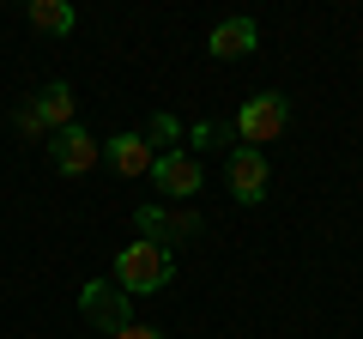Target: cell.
<instances>
[{
    "mask_svg": "<svg viewBox=\"0 0 363 339\" xmlns=\"http://www.w3.org/2000/svg\"><path fill=\"white\" fill-rule=\"evenodd\" d=\"M224 176H230V194L242 200V206H260V200H267V157H260L255 145H230Z\"/></svg>",
    "mask_w": 363,
    "mask_h": 339,
    "instance_id": "6",
    "label": "cell"
},
{
    "mask_svg": "<svg viewBox=\"0 0 363 339\" xmlns=\"http://www.w3.org/2000/svg\"><path fill=\"white\" fill-rule=\"evenodd\" d=\"M169 273H176L169 248H164V243H145V236L116 255V285L128 291V297H152V291H164Z\"/></svg>",
    "mask_w": 363,
    "mask_h": 339,
    "instance_id": "1",
    "label": "cell"
},
{
    "mask_svg": "<svg viewBox=\"0 0 363 339\" xmlns=\"http://www.w3.org/2000/svg\"><path fill=\"white\" fill-rule=\"evenodd\" d=\"M109 339H164L157 327H121V333H109Z\"/></svg>",
    "mask_w": 363,
    "mask_h": 339,
    "instance_id": "15",
    "label": "cell"
},
{
    "mask_svg": "<svg viewBox=\"0 0 363 339\" xmlns=\"http://www.w3.org/2000/svg\"><path fill=\"white\" fill-rule=\"evenodd\" d=\"M30 25L49 30V37H67V30L79 25V13L67 6V0H30Z\"/></svg>",
    "mask_w": 363,
    "mask_h": 339,
    "instance_id": "11",
    "label": "cell"
},
{
    "mask_svg": "<svg viewBox=\"0 0 363 339\" xmlns=\"http://www.w3.org/2000/svg\"><path fill=\"white\" fill-rule=\"evenodd\" d=\"M285 121H291V104L279 91H260V97H248L242 109H236V121H230V133H236V145H267V140H279L285 133Z\"/></svg>",
    "mask_w": 363,
    "mask_h": 339,
    "instance_id": "2",
    "label": "cell"
},
{
    "mask_svg": "<svg viewBox=\"0 0 363 339\" xmlns=\"http://www.w3.org/2000/svg\"><path fill=\"white\" fill-rule=\"evenodd\" d=\"M152 176H157V194H169V200H194L200 188H206V164H200L188 145H176V152H157Z\"/></svg>",
    "mask_w": 363,
    "mask_h": 339,
    "instance_id": "3",
    "label": "cell"
},
{
    "mask_svg": "<svg viewBox=\"0 0 363 339\" xmlns=\"http://www.w3.org/2000/svg\"><path fill=\"white\" fill-rule=\"evenodd\" d=\"M176 133H182L176 116H152V121H145V145H169ZM169 152H176V145H169Z\"/></svg>",
    "mask_w": 363,
    "mask_h": 339,
    "instance_id": "12",
    "label": "cell"
},
{
    "mask_svg": "<svg viewBox=\"0 0 363 339\" xmlns=\"http://www.w3.org/2000/svg\"><path fill=\"white\" fill-rule=\"evenodd\" d=\"M188 140H194V145H224V140H230V128H218V121H200Z\"/></svg>",
    "mask_w": 363,
    "mask_h": 339,
    "instance_id": "14",
    "label": "cell"
},
{
    "mask_svg": "<svg viewBox=\"0 0 363 339\" xmlns=\"http://www.w3.org/2000/svg\"><path fill=\"white\" fill-rule=\"evenodd\" d=\"M133 224H140L145 243H176V236H194L200 230L194 212H164V206H140V212H133Z\"/></svg>",
    "mask_w": 363,
    "mask_h": 339,
    "instance_id": "7",
    "label": "cell"
},
{
    "mask_svg": "<svg viewBox=\"0 0 363 339\" xmlns=\"http://www.w3.org/2000/svg\"><path fill=\"white\" fill-rule=\"evenodd\" d=\"M30 109L43 116V128H49V133H67V128H73V91H67L61 79H55V85H43Z\"/></svg>",
    "mask_w": 363,
    "mask_h": 339,
    "instance_id": "10",
    "label": "cell"
},
{
    "mask_svg": "<svg viewBox=\"0 0 363 339\" xmlns=\"http://www.w3.org/2000/svg\"><path fill=\"white\" fill-rule=\"evenodd\" d=\"M255 43H260V30H255V18H224V25L212 30V43H206V49L218 55V61H242V55L255 49Z\"/></svg>",
    "mask_w": 363,
    "mask_h": 339,
    "instance_id": "9",
    "label": "cell"
},
{
    "mask_svg": "<svg viewBox=\"0 0 363 339\" xmlns=\"http://www.w3.org/2000/svg\"><path fill=\"white\" fill-rule=\"evenodd\" d=\"M13 128L25 133V140H49V128H43V116H37V109H30V104H25V109H18V116H13Z\"/></svg>",
    "mask_w": 363,
    "mask_h": 339,
    "instance_id": "13",
    "label": "cell"
},
{
    "mask_svg": "<svg viewBox=\"0 0 363 339\" xmlns=\"http://www.w3.org/2000/svg\"><path fill=\"white\" fill-rule=\"evenodd\" d=\"M97 157H104V145L91 140L79 121L67 133H49V164L61 170V176H85V170H97Z\"/></svg>",
    "mask_w": 363,
    "mask_h": 339,
    "instance_id": "5",
    "label": "cell"
},
{
    "mask_svg": "<svg viewBox=\"0 0 363 339\" xmlns=\"http://www.w3.org/2000/svg\"><path fill=\"white\" fill-rule=\"evenodd\" d=\"M152 164H157V152L145 145V133H116L109 140V170L116 176H152Z\"/></svg>",
    "mask_w": 363,
    "mask_h": 339,
    "instance_id": "8",
    "label": "cell"
},
{
    "mask_svg": "<svg viewBox=\"0 0 363 339\" xmlns=\"http://www.w3.org/2000/svg\"><path fill=\"white\" fill-rule=\"evenodd\" d=\"M79 309H85L91 327H104V333H121V327H133V297L128 291H109V279H91L85 291H79Z\"/></svg>",
    "mask_w": 363,
    "mask_h": 339,
    "instance_id": "4",
    "label": "cell"
}]
</instances>
